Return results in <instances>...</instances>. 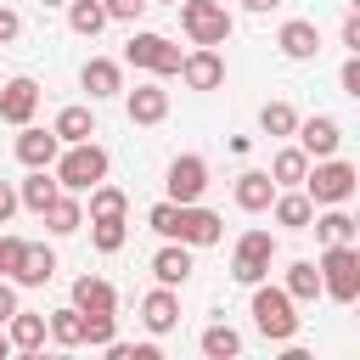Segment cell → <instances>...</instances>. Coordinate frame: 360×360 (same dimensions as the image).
I'll use <instances>...</instances> for the list:
<instances>
[{
	"instance_id": "obj_1",
	"label": "cell",
	"mask_w": 360,
	"mask_h": 360,
	"mask_svg": "<svg viewBox=\"0 0 360 360\" xmlns=\"http://www.w3.org/2000/svg\"><path fill=\"white\" fill-rule=\"evenodd\" d=\"M304 197L315 202V208H332V202H349L354 197V186H360V174H354V163H343L338 152L332 158H315V169H304Z\"/></svg>"
},
{
	"instance_id": "obj_28",
	"label": "cell",
	"mask_w": 360,
	"mask_h": 360,
	"mask_svg": "<svg viewBox=\"0 0 360 360\" xmlns=\"http://www.w3.org/2000/svg\"><path fill=\"white\" fill-rule=\"evenodd\" d=\"M68 28H73V34H84V39H96V34L107 28L101 0H68Z\"/></svg>"
},
{
	"instance_id": "obj_27",
	"label": "cell",
	"mask_w": 360,
	"mask_h": 360,
	"mask_svg": "<svg viewBox=\"0 0 360 360\" xmlns=\"http://www.w3.org/2000/svg\"><path fill=\"white\" fill-rule=\"evenodd\" d=\"M309 225H315L321 242H354V236H360V225H354V214H343V202H332V208H326L321 219H309Z\"/></svg>"
},
{
	"instance_id": "obj_20",
	"label": "cell",
	"mask_w": 360,
	"mask_h": 360,
	"mask_svg": "<svg viewBox=\"0 0 360 360\" xmlns=\"http://www.w3.org/2000/svg\"><path fill=\"white\" fill-rule=\"evenodd\" d=\"M45 225H51L56 236H73V231L84 225V202H79V191H56V197L45 202Z\"/></svg>"
},
{
	"instance_id": "obj_26",
	"label": "cell",
	"mask_w": 360,
	"mask_h": 360,
	"mask_svg": "<svg viewBox=\"0 0 360 360\" xmlns=\"http://www.w3.org/2000/svg\"><path fill=\"white\" fill-rule=\"evenodd\" d=\"M51 129H56L62 146H73V141H90V135H96V118H90V107H62Z\"/></svg>"
},
{
	"instance_id": "obj_14",
	"label": "cell",
	"mask_w": 360,
	"mask_h": 360,
	"mask_svg": "<svg viewBox=\"0 0 360 360\" xmlns=\"http://www.w3.org/2000/svg\"><path fill=\"white\" fill-rule=\"evenodd\" d=\"M124 112H129V124H163V118H169V90L135 84V90L124 96Z\"/></svg>"
},
{
	"instance_id": "obj_11",
	"label": "cell",
	"mask_w": 360,
	"mask_h": 360,
	"mask_svg": "<svg viewBox=\"0 0 360 360\" xmlns=\"http://www.w3.org/2000/svg\"><path fill=\"white\" fill-rule=\"evenodd\" d=\"M298 152L304 158H332L338 146H343V129H338V118H298Z\"/></svg>"
},
{
	"instance_id": "obj_36",
	"label": "cell",
	"mask_w": 360,
	"mask_h": 360,
	"mask_svg": "<svg viewBox=\"0 0 360 360\" xmlns=\"http://www.w3.org/2000/svg\"><path fill=\"white\" fill-rule=\"evenodd\" d=\"M90 225H96L90 236H96V248H101V253H118V248H124V236H129V231H124V219H90Z\"/></svg>"
},
{
	"instance_id": "obj_15",
	"label": "cell",
	"mask_w": 360,
	"mask_h": 360,
	"mask_svg": "<svg viewBox=\"0 0 360 360\" xmlns=\"http://www.w3.org/2000/svg\"><path fill=\"white\" fill-rule=\"evenodd\" d=\"M56 152H62L56 129H34V124H22V135H17V158H22L28 169H51Z\"/></svg>"
},
{
	"instance_id": "obj_35",
	"label": "cell",
	"mask_w": 360,
	"mask_h": 360,
	"mask_svg": "<svg viewBox=\"0 0 360 360\" xmlns=\"http://www.w3.org/2000/svg\"><path fill=\"white\" fill-rule=\"evenodd\" d=\"M84 315V309H79ZM118 338V315L112 309H96V315H84V343H96V349H107Z\"/></svg>"
},
{
	"instance_id": "obj_17",
	"label": "cell",
	"mask_w": 360,
	"mask_h": 360,
	"mask_svg": "<svg viewBox=\"0 0 360 360\" xmlns=\"http://www.w3.org/2000/svg\"><path fill=\"white\" fill-rule=\"evenodd\" d=\"M276 45H281V56H292V62H309V56L321 51V28H315V22H304V17H292V22H281Z\"/></svg>"
},
{
	"instance_id": "obj_12",
	"label": "cell",
	"mask_w": 360,
	"mask_h": 360,
	"mask_svg": "<svg viewBox=\"0 0 360 360\" xmlns=\"http://www.w3.org/2000/svg\"><path fill=\"white\" fill-rule=\"evenodd\" d=\"M141 321H146L152 338L174 332V326H180V298H174V287H152V292L141 298Z\"/></svg>"
},
{
	"instance_id": "obj_29",
	"label": "cell",
	"mask_w": 360,
	"mask_h": 360,
	"mask_svg": "<svg viewBox=\"0 0 360 360\" xmlns=\"http://www.w3.org/2000/svg\"><path fill=\"white\" fill-rule=\"evenodd\" d=\"M56 191H62V186H56V174L34 169V174H28L22 186H17V202H22V208H34V214H45V202H51Z\"/></svg>"
},
{
	"instance_id": "obj_42",
	"label": "cell",
	"mask_w": 360,
	"mask_h": 360,
	"mask_svg": "<svg viewBox=\"0 0 360 360\" xmlns=\"http://www.w3.org/2000/svg\"><path fill=\"white\" fill-rule=\"evenodd\" d=\"M17 34H22V17H17L11 6H0V45H11Z\"/></svg>"
},
{
	"instance_id": "obj_49",
	"label": "cell",
	"mask_w": 360,
	"mask_h": 360,
	"mask_svg": "<svg viewBox=\"0 0 360 360\" xmlns=\"http://www.w3.org/2000/svg\"><path fill=\"white\" fill-rule=\"evenodd\" d=\"M146 6H152V0H146Z\"/></svg>"
},
{
	"instance_id": "obj_37",
	"label": "cell",
	"mask_w": 360,
	"mask_h": 360,
	"mask_svg": "<svg viewBox=\"0 0 360 360\" xmlns=\"http://www.w3.org/2000/svg\"><path fill=\"white\" fill-rule=\"evenodd\" d=\"M174 219H180V202H158V208L146 214V225H152L163 242H174Z\"/></svg>"
},
{
	"instance_id": "obj_18",
	"label": "cell",
	"mask_w": 360,
	"mask_h": 360,
	"mask_svg": "<svg viewBox=\"0 0 360 360\" xmlns=\"http://www.w3.org/2000/svg\"><path fill=\"white\" fill-rule=\"evenodd\" d=\"M79 84L90 90V101H101V96H118V90H124V73H118V62L90 56V62H84V73H79Z\"/></svg>"
},
{
	"instance_id": "obj_21",
	"label": "cell",
	"mask_w": 360,
	"mask_h": 360,
	"mask_svg": "<svg viewBox=\"0 0 360 360\" xmlns=\"http://www.w3.org/2000/svg\"><path fill=\"white\" fill-rule=\"evenodd\" d=\"M270 197H276V180H270L264 169H248V174L236 180V208H248V214H264V208H270Z\"/></svg>"
},
{
	"instance_id": "obj_9",
	"label": "cell",
	"mask_w": 360,
	"mask_h": 360,
	"mask_svg": "<svg viewBox=\"0 0 360 360\" xmlns=\"http://www.w3.org/2000/svg\"><path fill=\"white\" fill-rule=\"evenodd\" d=\"M163 191H169V202H197V197L208 191V163H202L197 152L174 158L169 174H163Z\"/></svg>"
},
{
	"instance_id": "obj_32",
	"label": "cell",
	"mask_w": 360,
	"mask_h": 360,
	"mask_svg": "<svg viewBox=\"0 0 360 360\" xmlns=\"http://www.w3.org/2000/svg\"><path fill=\"white\" fill-rule=\"evenodd\" d=\"M129 214V197L118 186H90V219H124Z\"/></svg>"
},
{
	"instance_id": "obj_6",
	"label": "cell",
	"mask_w": 360,
	"mask_h": 360,
	"mask_svg": "<svg viewBox=\"0 0 360 360\" xmlns=\"http://www.w3.org/2000/svg\"><path fill=\"white\" fill-rule=\"evenodd\" d=\"M270 259H276V236L270 231H242L236 236V253H231V276L242 287H253V281L270 276Z\"/></svg>"
},
{
	"instance_id": "obj_39",
	"label": "cell",
	"mask_w": 360,
	"mask_h": 360,
	"mask_svg": "<svg viewBox=\"0 0 360 360\" xmlns=\"http://www.w3.org/2000/svg\"><path fill=\"white\" fill-rule=\"evenodd\" d=\"M107 354H112V360H158V343H118V338H112Z\"/></svg>"
},
{
	"instance_id": "obj_43",
	"label": "cell",
	"mask_w": 360,
	"mask_h": 360,
	"mask_svg": "<svg viewBox=\"0 0 360 360\" xmlns=\"http://www.w3.org/2000/svg\"><path fill=\"white\" fill-rule=\"evenodd\" d=\"M11 309H17V287H11L6 276H0V326L11 321Z\"/></svg>"
},
{
	"instance_id": "obj_45",
	"label": "cell",
	"mask_w": 360,
	"mask_h": 360,
	"mask_svg": "<svg viewBox=\"0 0 360 360\" xmlns=\"http://www.w3.org/2000/svg\"><path fill=\"white\" fill-rule=\"evenodd\" d=\"M343 45L360 51V17H343Z\"/></svg>"
},
{
	"instance_id": "obj_47",
	"label": "cell",
	"mask_w": 360,
	"mask_h": 360,
	"mask_svg": "<svg viewBox=\"0 0 360 360\" xmlns=\"http://www.w3.org/2000/svg\"><path fill=\"white\" fill-rule=\"evenodd\" d=\"M6 354H11V338H6V332H0V360H6Z\"/></svg>"
},
{
	"instance_id": "obj_8",
	"label": "cell",
	"mask_w": 360,
	"mask_h": 360,
	"mask_svg": "<svg viewBox=\"0 0 360 360\" xmlns=\"http://www.w3.org/2000/svg\"><path fill=\"white\" fill-rule=\"evenodd\" d=\"M219 236H225V219H219L214 208H202V202H180L174 242H186V248H214Z\"/></svg>"
},
{
	"instance_id": "obj_33",
	"label": "cell",
	"mask_w": 360,
	"mask_h": 360,
	"mask_svg": "<svg viewBox=\"0 0 360 360\" xmlns=\"http://www.w3.org/2000/svg\"><path fill=\"white\" fill-rule=\"evenodd\" d=\"M304 169H309V158H304L298 146H281V152H276V163H270V180H276V186H298V180H304Z\"/></svg>"
},
{
	"instance_id": "obj_31",
	"label": "cell",
	"mask_w": 360,
	"mask_h": 360,
	"mask_svg": "<svg viewBox=\"0 0 360 360\" xmlns=\"http://www.w3.org/2000/svg\"><path fill=\"white\" fill-rule=\"evenodd\" d=\"M45 332H51V338H56L62 349H79V343H84V315H79V309L68 304V309H56V315L45 321Z\"/></svg>"
},
{
	"instance_id": "obj_24",
	"label": "cell",
	"mask_w": 360,
	"mask_h": 360,
	"mask_svg": "<svg viewBox=\"0 0 360 360\" xmlns=\"http://www.w3.org/2000/svg\"><path fill=\"white\" fill-rule=\"evenodd\" d=\"M6 338H11V349H22V354H34V349L45 343V315H28V309H11V321H6Z\"/></svg>"
},
{
	"instance_id": "obj_48",
	"label": "cell",
	"mask_w": 360,
	"mask_h": 360,
	"mask_svg": "<svg viewBox=\"0 0 360 360\" xmlns=\"http://www.w3.org/2000/svg\"><path fill=\"white\" fill-rule=\"evenodd\" d=\"M39 6H68V0H39Z\"/></svg>"
},
{
	"instance_id": "obj_23",
	"label": "cell",
	"mask_w": 360,
	"mask_h": 360,
	"mask_svg": "<svg viewBox=\"0 0 360 360\" xmlns=\"http://www.w3.org/2000/svg\"><path fill=\"white\" fill-rule=\"evenodd\" d=\"M73 309H84V315H96V309H118L112 281H101V276H79V281H73Z\"/></svg>"
},
{
	"instance_id": "obj_3",
	"label": "cell",
	"mask_w": 360,
	"mask_h": 360,
	"mask_svg": "<svg viewBox=\"0 0 360 360\" xmlns=\"http://www.w3.org/2000/svg\"><path fill=\"white\" fill-rule=\"evenodd\" d=\"M253 326H259L270 343L298 338V304L287 298V287H264V281H253Z\"/></svg>"
},
{
	"instance_id": "obj_38",
	"label": "cell",
	"mask_w": 360,
	"mask_h": 360,
	"mask_svg": "<svg viewBox=\"0 0 360 360\" xmlns=\"http://www.w3.org/2000/svg\"><path fill=\"white\" fill-rule=\"evenodd\" d=\"M22 253H28V242H22V236H0V276H17Z\"/></svg>"
},
{
	"instance_id": "obj_46",
	"label": "cell",
	"mask_w": 360,
	"mask_h": 360,
	"mask_svg": "<svg viewBox=\"0 0 360 360\" xmlns=\"http://www.w3.org/2000/svg\"><path fill=\"white\" fill-rule=\"evenodd\" d=\"M242 6H248V11H276L281 0H242Z\"/></svg>"
},
{
	"instance_id": "obj_22",
	"label": "cell",
	"mask_w": 360,
	"mask_h": 360,
	"mask_svg": "<svg viewBox=\"0 0 360 360\" xmlns=\"http://www.w3.org/2000/svg\"><path fill=\"white\" fill-rule=\"evenodd\" d=\"M51 276H56V253L39 248V242H28V253H22V264H17L11 281H17V287H45Z\"/></svg>"
},
{
	"instance_id": "obj_4",
	"label": "cell",
	"mask_w": 360,
	"mask_h": 360,
	"mask_svg": "<svg viewBox=\"0 0 360 360\" xmlns=\"http://www.w3.org/2000/svg\"><path fill=\"white\" fill-rule=\"evenodd\" d=\"M107 180V152L96 141H73L68 152H56V186L62 191H90Z\"/></svg>"
},
{
	"instance_id": "obj_5",
	"label": "cell",
	"mask_w": 360,
	"mask_h": 360,
	"mask_svg": "<svg viewBox=\"0 0 360 360\" xmlns=\"http://www.w3.org/2000/svg\"><path fill=\"white\" fill-rule=\"evenodd\" d=\"M180 6V28L191 45H225L231 39V11L219 0H174Z\"/></svg>"
},
{
	"instance_id": "obj_40",
	"label": "cell",
	"mask_w": 360,
	"mask_h": 360,
	"mask_svg": "<svg viewBox=\"0 0 360 360\" xmlns=\"http://www.w3.org/2000/svg\"><path fill=\"white\" fill-rule=\"evenodd\" d=\"M101 11H107V22L118 17V22H135L141 11H146V0H101Z\"/></svg>"
},
{
	"instance_id": "obj_13",
	"label": "cell",
	"mask_w": 360,
	"mask_h": 360,
	"mask_svg": "<svg viewBox=\"0 0 360 360\" xmlns=\"http://www.w3.org/2000/svg\"><path fill=\"white\" fill-rule=\"evenodd\" d=\"M34 107H39V84H34V79H22V73H17V79H6V90H0V118L22 129V124L34 118Z\"/></svg>"
},
{
	"instance_id": "obj_44",
	"label": "cell",
	"mask_w": 360,
	"mask_h": 360,
	"mask_svg": "<svg viewBox=\"0 0 360 360\" xmlns=\"http://www.w3.org/2000/svg\"><path fill=\"white\" fill-rule=\"evenodd\" d=\"M17 214V191H11V180H0V225Z\"/></svg>"
},
{
	"instance_id": "obj_19",
	"label": "cell",
	"mask_w": 360,
	"mask_h": 360,
	"mask_svg": "<svg viewBox=\"0 0 360 360\" xmlns=\"http://www.w3.org/2000/svg\"><path fill=\"white\" fill-rule=\"evenodd\" d=\"M270 214H276V225H287V231H309L315 202H309L304 191H276V197H270Z\"/></svg>"
},
{
	"instance_id": "obj_30",
	"label": "cell",
	"mask_w": 360,
	"mask_h": 360,
	"mask_svg": "<svg viewBox=\"0 0 360 360\" xmlns=\"http://www.w3.org/2000/svg\"><path fill=\"white\" fill-rule=\"evenodd\" d=\"M202 354H208V360H231V354H242V332L225 326V321L202 326Z\"/></svg>"
},
{
	"instance_id": "obj_41",
	"label": "cell",
	"mask_w": 360,
	"mask_h": 360,
	"mask_svg": "<svg viewBox=\"0 0 360 360\" xmlns=\"http://www.w3.org/2000/svg\"><path fill=\"white\" fill-rule=\"evenodd\" d=\"M343 96H360V51H349V62H343Z\"/></svg>"
},
{
	"instance_id": "obj_34",
	"label": "cell",
	"mask_w": 360,
	"mask_h": 360,
	"mask_svg": "<svg viewBox=\"0 0 360 360\" xmlns=\"http://www.w3.org/2000/svg\"><path fill=\"white\" fill-rule=\"evenodd\" d=\"M259 129H264V135H292V129H298V112H292L287 101H264V107H259Z\"/></svg>"
},
{
	"instance_id": "obj_2",
	"label": "cell",
	"mask_w": 360,
	"mask_h": 360,
	"mask_svg": "<svg viewBox=\"0 0 360 360\" xmlns=\"http://www.w3.org/2000/svg\"><path fill=\"white\" fill-rule=\"evenodd\" d=\"M321 292L326 298H338V304H354L360 298V248L354 242H326V253H321Z\"/></svg>"
},
{
	"instance_id": "obj_16",
	"label": "cell",
	"mask_w": 360,
	"mask_h": 360,
	"mask_svg": "<svg viewBox=\"0 0 360 360\" xmlns=\"http://www.w3.org/2000/svg\"><path fill=\"white\" fill-rule=\"evenodd\" d=\"M152 276H158V287H186V281H191V248H186V242L158 248V253H152Z\"/></svg>"
},
{
	"instance_id": "obj_25",
	"label": "cell",
	"mask_w": 360,
	"mask_h": 360,
	"mask_svg": "<svg viewBox=\"0 0 360 360\" xmlns=\"http://www.w3.org/2000/svg\"><path fill=\"white\" fill-rule=\"evenodd\" d=\"M287 298H292V304L321 298V270H315V259H292V264H287Z\"/></svg>"
},
{
	"instance_id": "obj_7",
	"label": "cell",
	"mask_w": 360,
	"mask_h": 360,
	"mask_svg": "<svg viewBox=\"0 0 360 360\" xmlns=\"http://www.w3.org/2000/svg\"><path fill=\"white\" fill-rule=\"evenodd\" d=\"M124 62L129 68H152V73H180V45L163 39V34H129Z\"/></svg>"
},
{
	"instance_id": "obj_10",
	"label": "cell",
	"mask_w": 360,
	"mask_h": 360,
	"mask_svg": "<svg viewBox=\"0 0 360 360\" xmlns=\"http://www.w3.org/2000/svg\"><path fill=\"white\" fill-rule=\"evenodd\" d=\"M180 79H186L191 90H219V84H225V56H219L214 45H197V51L180 56Z\"/></svg>"
}]
</instances>
